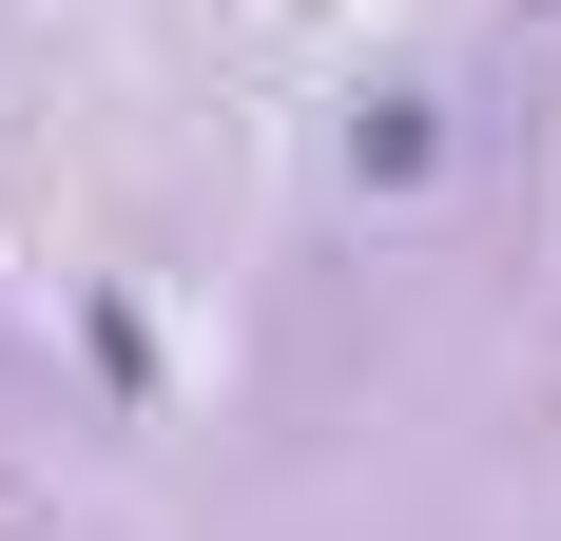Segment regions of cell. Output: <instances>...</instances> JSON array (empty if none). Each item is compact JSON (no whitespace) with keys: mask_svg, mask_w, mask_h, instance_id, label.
<instances>
[{"mask_svg":"<svg viewBox=\"0 0 561 541\" xmlns=\"http://www.w3.org/2000/svg\"><path fill=\"white\" fill-rule=\"evenodd\" d=\"M426 156H446V116H426V97H368V116H348V174H368V194H407Z\"/></svg>","mask_w":561,"mask_h":541,"instance_id":"6da1fadb","label":"cell"}]
</instances>
